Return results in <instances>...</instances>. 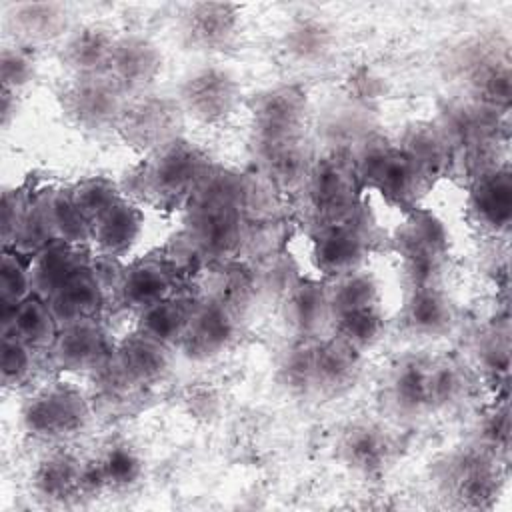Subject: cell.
Here are the masks:
<instances>
[{
  "label": "cell",
  "mask_w": 512,
  "mask_h": 512,
  "mask_svg": "<svg viewBox=\"0 0 512 512\" xmlns=\"http://www.w3.org/2000/svg\"><path fill=\"white\" fill-rule=\"evenodd\" d=\"M42 208L50 236L72 246L92 238V222L80 212L70 192L52 194Z\"/></svg>",
  "instance_id": "35"
},
{
  "label": "cell",
  "mask_w": 512,
  "mask_h": 512,
  "mask_svg": "<svg viewBox=\"0 0 512 512\" xmlns=\"http://www.w3.org/2000/svg\"><path fill=\"white\" fill-rule=\"evenodd\" d=\"M170 292L168 272L154 262H142L132 266L120 282L122 300L134 308H148L164 298Z\"/></svg>",
  "instance_id": "34"
},
{
  "label": "cell",
  "mask_w": 512,
  "mask_h": 512,
  "mask_svg": "<svg viewBox=\"0 0 512 512\" xmlns=\"http://www.w3.org/2000/svg\"><path fill=\"white\" fill-rule=\"evenodd\" d=\"M312 348L314 346H296L292 348L280 366L282 382L292 390L312 388Z\"/></svg>",
  "instance_id": "46"
},
{
  "label": "cell",
  "mask_w": 512,
  "mask_h": 512,
  "mask_svg": "<svg viewBox=\"0 0 512 512\" xmlns=\"http://www.w3.org/2000/svg\"><path fill=\"white\" fill-rule=\"evenodd\" d=\"M30 288V272H26L14 256L4 254L0 264V306L20 304L28 298Z\"/></svg>",
  "instance_id": "45"
},
{
  "label": "cell",
  "mask_w": 512,
  "mask_h": 512,
  "mask_svg": "<svg viewBox=\"0 0 512 512\" xmlns=\"http://www.w3.org/2000/svg\"><path fill=\"white\" fill-rule=\"evenodd\" d=\"M340 452L354 472L362 476H378L390 462L392 444L380 428L358 424L344 434Z\"/></svg>",
  "instance_id": "19"
},
{
  "label": "cell",
  "mask_w": 512,
  "mask_h": 512,
  "mask_svg": "<svg viewBox=\"0 0 512 512\" xmlns=\"http://www.w3.org/2000/svg\"><path fill=\"white\" fill-rule=\"evenodd\" d=\"M448 490L464 508H490L502 488L500 468L488 452H464L448 464Z\"/></svg>",
  "instance_id": "8"
},
{
  "label": "cell",
  "mask_w": 512,
  "mask_h": 512,
  "mask_svg": "<svg viewBox=\"0 0 512 512\" xmlns=\"http://www.w3.org/2000/svg\"><path fill=\"white\" fill-rule=\"evenodd\" d=\"M0 112H2V126L8 128L12 116L16 114V92L2 90V108H0Z\"/></svg>",
  "instance_id": "50"
},
{
  "label": "cell",
  "mask_w": 512,
  "mask_h": 512,
  "mask_svg": "<svg viewBox=\"0 0 512 512\" xmlns=\"http://www.w3.org/2000/svg\"><path fill=\"white\" fill-rule=\"evenodd\" d=\"M288 320L292 326L304 334L318 330L328 318L330 300L328 292H324L316 284H300L288 296Z\"/></svg>",
  "instance_id": "37"
},
{
  "label": "cell",
  "mask_w": 512,
  "mask_h": 512,
  "mask_svg": "<svg viewBox=\"0 0 512 512\" xmlns=\"http://www.w3.org/2000/svg\"><path fill=\"white\" fill-rule=\"evenodd\" d=\"M204 172L206 156L202 150L176 138L174 142L156 150L142 178L150 194L174 202L192 192L204 180Z\"/></svg>",
  "instance_id": "5"
},
{
  "label": "cell",
  "mask_w": 512,
  "mask_h": 512,
  "mask_svg": "<svg viewBox=\"0 0 512 512\" xmlns=\"http://www.w3.org/2000/svg\"><path fill=\"white\" fill-rule=\"evenodd\" d=\"M192 312L178 300H160L140 312V332L170 346L182 340Z\"/></svg>",
  "instance_id": "36"
},
{
  "label": "cell",
  "mask_w": 512,
  "mask_h": 512,
  "mask_svg": "<svg viewBox=\"0 0 512 512\" xmlns=\"http://www.w3.org/2000/svg\"><path fill=\"white\" fill-rule=\"evenodd\" d=\"M162 68L160 50L144 36L116 38L106 76L122 90L136 92L154 82Z\"/></svg>",
  "instance_id": "11"
},
{
  "label": "cell",
  "mask_w": 512,
  "mask_h": 512,
  "mask_svg": "<svg viewBox=\"0 0 512 512\" xmlns=\"http://www.w3.org/2000/svg\"><path fill=\"white\" fill-rule=\"evenodd\" d=\"M140 228V210L120 198L92 222V240L104 256H120L134 244Z\"/></svg>",
  "instance_id": "21"
},
{
  "label": "cell",
  "mask_w": 512,
  "mask_h": 512,
  "mask_svg": "<svg viewBox=\"0 0 512 512\" xmlns=\"http://www.w3.org/2000/svg\"><path fill=\"white\" fill-rule=\"evenodd\" d=\"M82 268L86 266L72 244L54 242L38 252L30 268V282L36 292L50 298Z\"/></svg>",
  "instance_id": "29"
},
{
  "label": "cell",
  "mask_w": 512,
  "mask_h": 512,
  "mask_svg": "<svg viewBox=\"0 0 512 512\" xmlns=\"http://www.w3.org/2000/svg\"><path fill=\"white\" fill-rule=\"evenodd\" d=\"M334 42L336 36L328 22L306 16L290 24L282 38V48L286 56L298 64H318L330 56Z\"/></svg>",
  "instance_id": "28"
},
{
  "label": "cell",
  "mask_w": 512,
  "mask_h": 512,
  "mask_svg": "<svg viewBox=\"0 0 512 512\" xmlns=\"http://www.w3.org/2000/svg\"><path fill=\"white\" fill-rule=\"evenodd\" d=\"M122 90L106 76H78L62 92L66 116L84 130H104L118 124L124 110Z\"/></svg>",
  "instance_id": "6"
},
{
  "label": "cell",
  "mask_w": 512,
  "mask_h": 512,
  "mask_svg": "<svg viewBox=\"0 0 512 512\" xmlns=\"http://www.w3.org/2000/svg\"><path fill=\"white\" fill-rule=\"evenodd\" d=\"M238 188L232 180L222 178L206 184L192 212V238L212 256L234 252L242 238V214L238 206Z\"/></svg>",
  "instance_id": "1"
},
{
  "label": "cell",
  "mask_w": 512,
  "mask_h": 512,
  "mask_svg": "<svg viewBox=\"0 0 512 512\" xmlns=\"http://www.w3.org/2000/svg\"><path fill=\"white\" fill-rule=\"evenodd\" d=\"M360 372L358 350L344 340H330L312 348V388L324 394L348 390Z\"/></svg>",
  "instance_id": "15"
},
{
  "label": "cell",
  "mask_w": 512,
  "mask_h": 512,
  "mask_svg": "<svg viewBox=\"0 0 512 512\" xmlns=\"http://www.w3.org/2000/svg\"><path fill=\"white\" fill-rule=\"evenodd\" d=\"M398 250L404 256V264L442 262L446 254V232L442 224L430 214H416L398 232Z\"/></svg>",
  "instance_id": "27"
},
{
  "label": "cell",
  "mask_w": 512,
  "mask_h": 512,
  "mask_svg": "<svg viewBox=\"0 0 512 512\" xmlns=\"http://www.w3.org/2000/svg\"><path fill=\"white\" fill-rule=\"evenodd\" d=\"M314 256L324 272L344 276L358 270L364 258V240L350 226L330 224L320 232Z\"/></svg>",
  "instance_id": "23"
},
{
  "label": "cell",
  "mask_w": 512,
  "mask_h": 512,
  "mask_svg": "<svg viewBox=\"0 0 512 512\" xmlns=\"http://www.w3.org/2000/svg\"><path fill=\"white\" fill-rule=\"evenodd\" d=\"M36 66L32 54L22 46H6L0 58L2 88L16 92L34 78Z\"/></svg>",
  "instance_id": "44"
},
{
  "label": "cell",
  "mask_w": 512,
  "mask_h": 512,
  "mask_svg": "<svg viewBox=\"0 0 512 512\" xmlns=\"http://www.w3.org/2000/svg\"><path fill=\"white\" fill-rule=\"evenodd\" d=\"M32 370V346L22 342L12 334H2V382L6 386H16Z\"/></svg>",
  "instance_id": "43"
},
{
  "label": "cell",
  "mask_w": 512,
  "mask_h": 512,
  "mask_svg": "<svg viewBox=\"0 0 512 512\" xmlns=\"http://www.w3.org/2000/svg\"><path fill=\"white\" fill-rule=\"evenodd\" d=\"M102 302V284L88 268H82L48 298V306L56 322H62L64 326L80 320H94L102 308Z\"/></svg>",
  "instance_id": "16"
},
{
  "label": "cell",
  "mask_w": 512,
  "mask_h": 512,
  "mask_svg": "<svg viewBox=\"0 0 512 512\" xmlns=\"http://www.w3.org/2000/svg\"><path fill=\"white\" fill-rule=\"evenodd\" d=\"M116 38L102 26H82L64 44L62 60L78 76L106 74Z\"/></svg>",
  "instance_id": "18"
},
{
  "label": "cell",
  "mask_w": 512,
  "mask_h": 512,
  "mask_svg": "<svg viewBox=\"0 0 512 512\" xmlns=\"http://www.w3.org/2000/svg\"><path fill=\"white\" fill-rule=\"evenodd\" d=\"M306 188L314 212L320 218L336 224L352 210L354 170L340 156H326L312 162Z\"/></svg>",
  "instance_id": "10"
},
{
  "label": "cell",
  "mask_w": 512,
  "mask_h": 512,
  "mask_svg": "<svg viewBox=\"0 0 512 512\" xmlns=\"http://www.w3.org/2000/svg\"><path fill=\"white\" fill-rule=\"evenodd\" d=\"M82 468L70 454H50L32 472L34 492L50 502H66L82 492Z\"/></svg>",
  "instance_id": "22"
},
{
  "label": "cell",
  "mask_w": 512,
  "mask_h": 512,
  "mask_svg": "<svg viewBox=\"0 0 512 512\" xmlns=\"http://www.w3.org/2000/svg\"><path fill=\"white\" fill-rule=\"evenodd\" d=\"M54 362L64 370H88L106 358L104 332L92 320L66 324L52 342Z\"/></svg>",
  "instance_id": "14"
},
{
  "label": "cell",
  "mask_w": 512,
  "mask_h": 512,
  "mask_svg": "<svg viewBox=\"0 0 512 512\" xmlns=\"http://www.w3.org/2000/svg\"><path fill=\"white\" fill-rule=\"evenodd\" d=\"M482 438L490 448H508V438H510V416L508 408H496L492 414L482 424Z\"/></svg>",
  "instance_id": "47"
},
{
  "label": "cell",
  "mask_w": 512,
  "mask_h": 512,
  "mask_svg": "<svg viewBox=\"0 0 512 512\" xmlns=\"http://www.w3.org/2000/svg\"><path fill=\"white\" fill-rule=\"evenodd\" d=\"M390 400L404 414H420L430 406V362L422 358L402 360L390 376Z\"/></svg>",
  "instance_id": "25"
},
{
  "label": "cell",
  "mask_w": 512,
  "mask_h": 512,
  "mask_svg": "<svg viewBox=\"0 0 512 512\" xmlns=\"http://www.w3.org/2000/svg\"><path fill=\"white\" fill-rule=\"evenodd\" d=\"M482 362L488 372L506 374L508 370V336L506 334L502 336L496 334L482 346Z\"/></svg>",
  "instance_id": "49"
},
{
  "label": "cell",
  "mask_w": 512,
  "mask_h": 512,
  "mask_svg": "<svg viewBox=\"0 0 512 512\" xmlns=\"http://www.w3.org/2000/svg\"><path fill=\"white\" fill-rule=\"evenodd\" d=\"M306 116V94L298 86H276L256 96L252 120L258 144L296 138Z\"/></svg>",
  "instance_id": "9"
},
{
  "label": "cell",
  "mask_w": 512,
  "mask_h": 512,
  "mask_svg": "<svg viewBox=\"0 0 512 512\" xmlns=\"http://www.w3.org/2000/svg\"><path fill=\"white\" fill-rule=\"evenodd\" d=\"M238 6L222 2H196L182 14L186 42L200 50L226 46L238 30Z\"/></svg>",
  "instance_id": "13"
},
{
  "label": "cell",
  "mask_w": 512,
  "mask_h": 512,
  "mask_svg": "<svg viewBox=\"0 0 512 512\" xmlns=\"http://www.w3.org/2000/svg\"><path fill=\"white\" fill-rule=\"evenodd\" d=\"M118 362L122 374L130 382L150 384L160 380L168 372L170 354L166 344L138 332L122 342L118 350Z\"/></svg>",
  "instance_id": "20"
},
{
  "label": "cell",
  "mask_w": 512,
  "mask_h": 512,
  "mask_svg": "<svg viewBox=\"0 0 512 512\" xmlns=\"http://www.w3.org/2000/svg\"><path fill=\"white\" fill-rule=\"evenodd\" d=\"M356 170L364 180L398 202H412L426 182L422 170L402 148H394L380 138L362 146Z\"/></svg>",
  "instance_id": "4"
},
{
  "label": "cell",
  "mask_w": 512,
  "mask_h": 512,
  "mask_svg": "<svg viewBox=\"0 0 512 512\" xmlns=\"http://www.w3.org/2000/svg\"><path fill=\"white\" fill-rule=\"evenodd\" d=\"M28 206L24 204V200H20L16 196V192H4L2 196V238L6 242H10L12 238L16 240L20 226L24 222Z\"/></svg>",
  "instance_id": "48"
},
{
  "label": "cell",
  "mask_w": 512,
  "mask_h": 512,
  "mask_svg": "<svg viewBox=\"0 0 512 512\" xmlns=\"http://www.w3.org/2000/svg\"><path fill=\"white\" fill-rule=\"evenodd\" d=\"M56 318L44 302L36 298H26L14 306L8 318L2 320V334H12L26 342L28 346L52 344L56 334Z\"/></svg>",
  "instance_id": "32"
},
{
  "label": "cell",
  "mask_w": 512,
  "mask_h": 512,
  "mask_svg": "<svg viewBox=\"0 0 512 512\" xmlns=\"http://www.w3.org/2000/svg\"><path fill=\"white\" fill-rule=\"evenodd\" d=\"M426 178L438 176L450 158V140L444 128L432 124H414L406 130L400 146Z\"/></svg>",
  "instance_id": "33"
},
{
  "label": "cell",
  "mask_w": 512,
  "mask_h": 512,
  "mask_svg": "<svg viewBox=\"0 0 512 512\" xmlns=\"http://www.w3.org/2000/svg\"><path fill=\"white\" fill-rule=\"evenodd\" d=\"M336 318L340 340L350 344L354 350L370 348L384 330V318L376 304L340 312Z\"/></svg>",
  "instance_id": "39"
},
{
  "label": "cell",
  "mask_w": 512,
  "mask_h": 512,
  "mask_svg": "<svg viewBox=\"0 0 512 512\" xmlns=\"http://www.w3.org/2000/svg\"><path fill=\"white\" fill-rule=\"evenodd\" d=\"M330 310L334 314L356 310L364 306L376 304V282L370 274L364 272H348L340 278V282L334 286L332 292H328Z\"/></svg>",
  "instance_id": "40"
},
{
  "label": "cell",
  "mask_w": 512,
  "mask_h": 512,
  "mask_svg": "<svg viewBox=\"0 0 512 512\" xmlns=\"http://www.w3.org/2000/svg\"><path fill=\"white\" fill-rule=\"evenodd\" d=\"M88 404L68 386H52L34 394L22 408V426L42 440L70 438L88 424Z\"/></svg>",
  "instance_id": "2"
},
{
  "label": "cell",
  "mask_w": 512,
  "mask_h": 512,
  "mask_svg": "<svg viewBox=\"0 0 512 512\" xmlns=\"http://www.w3.org/2000/svg\"><path fill=\"white\" fill-rule=\"evenodd\" d=\"M80 212L94 222L100 214H104L114 202L120 200L118 188L112 180L104 176H92L76 184V188L70 192Z\"/></svg>",
  "instance_id": "42"
},
{
  "label": "cell",
  "mask_w": 512,
  "mask_h": 512,
  "mask_svg": "<svg viewBox=\"0 0 512 512\" xmlns=\"http://www.w3.org/2000/svg\"><path fill=\"white\" fill-rule=\"evenodd\" d=\"M182 124V106L168 96L144 94L124 106L116 128L122 138L140 150H160L174 142Z\"/></svg>",
  "instance_id": "3"
},
{
  "label": "cell",
  "mask_w": 512,
  "mask_h": 512,
  "mask_svg": "<svg viewBox=\"0 0 512 512\" xmlns=\"http://www.w3.org/2000/svg\"><path fill=\"white\" fill-rule=\"evenodd\" d=\"M476 218L492 228L506 230L512 218V176L508 168L482 172L472 188Z\"/></svg>",
  "instance_id": "17"
},
{
  "label": "cell",
  "mask_w": 512,
  "mask_h": 512,
  "mask_svg": "<svg viewBox=\"0 0 512 512\" xmlns=\"http://www.w3.org/2000/svg\"><path fill=\"white\" fill-rule=\"evenodd\" d=\"M468 82L486 106H508L512 92V76L508 58L490 52L474 54L466 66Z\"/></svg>",
  "instance_id": "31"
},
{
  "label": "cell",
  "mask_w": 512,
  "mask_h": 512,
  "mask_svg": "<svg viewBox=\"0 0 512 512\" xmlns=\"http://www.w3.org/2000/svg\"><path fill=\"white\" fill-rule=\"evenodd\" d=\"M104 488H128L142 476V460L138 452L122 442L110 444L96 460Z\"/></svg>",
  "instance_id": "38"
},
{
  "label": "cell",
  "mask_w": 512,
  "mask_h": 512,
  "mask_svg": "<svg viewBox=\"0 0 512 512\" xmlns=\"http://www.w3.org/2000/svg\"><path fill=\"white\" fill-rule=\"evenodd\" d=\"M8 22L26 40H52L64 34L68 10L60 2H18L10 6Z\"/></svg>",
  "instance_id": "30"
},
{
  "label": "cell",
  "mask_w": 512,
  "mask_h": 512,
  "mask_svg": "<svg viewBox=\"0 0 512 512\" xmlns=\"http://www.w3.org/2000/svg\"><path fill=\"white\" fill-rule=\"evenodd\" d=\"M258 146H260L262 166L276 186L284 190H292L302 182H306L312 162L306 146L300 142L298 136L278 140V142L258 144Z\"/></svg>",
  "instance_id": "24"
},
{
  "label": "cell",
  "mask_w": 512,
  "mask_h": 512,
  "mask_svg": "<svg viewBox=\"0 0 512 512\" xmlns=\"http://www.w3.org/2000/svg\"><path fill=\"white\" fill-rule=\"evenodd\" d=\"M236 100V78L218 66H206L192 72L182 82L178 96L182 110L204 124H218L226 120L234 110Z\"/></svg>",
  "instance_id": "7"
},
{
  "label": "cell",
  "mask_w": 512,
  "mask_h": 512,
  "mask_svg": "<svg viewBox=\"0 0 512 512\" xmlns=\"http://www.w3.org/2000/svg\"><path fill=\"white\" fill-rule=\"evenodd\" d=\"M466 392V376L450 360L430 362V406L446 408L456 404Z\"/></svg>",
  "instance_id": "41"
},
{
  "label": "cell",
  "mask_w": 512,
  "mask_h": 512,
  "mask_svg": "<svg viewBox=\"0 0 512 512\" xmlns=\"http://www.w3.org/2000/svg\"><path fill=\"white\" fill-rule=\"evenodd\" d=\"M454 312L448 298L436 288H412L404 308V324L422 336H440L452 328Z\"/></svg>",
  "instance_id": "26"
},
{
  "label": "cell",
  "mask_w": 512,
  "mask_h": 512,
  "mask_svg": "<svg viewBox=\"0 0 512 512\" xmlns=\"http://www.w3.org/2000/svg\"><path fill=\"white\" fill-rule=\"evenodd\" d=\"M236 334V318L222 302H210L192 312L182 336L184 352L190 358H210L230 346Z\"/></svg>",
  "instance_id": "12"
}]
</instances>
